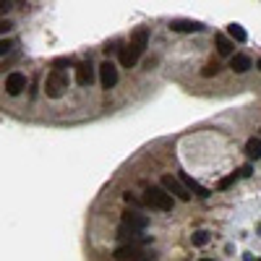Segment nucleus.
Wrapping results in <instances>:
<instances>
[{"label":"nucleus","instance_id":"f257e3e1","mask_svg":"<svg viewBox=\"0 0 261 261\" xmlns=\"http://www.w3.org/2000/svg\"><path fill=\"white\" fill-rule=\"evenodd\" d=\"M146 47H149V29H146V26H139V29L131 34V42L120 50V66H123V68L136 66V63H139V58L146 53Z\"/></svg>","mask_w":261,"mask_h":261},{"label":"nucleus","instance_id":"f03ea898","mask_svg":"<svg viewBox=\"0 0 261 261\" xmlns=\"http://www.w3.org/2000/svg\"><path fill=\"white\" fill-rule=\"evenodd\" d=\"M66 89H68V73H66V68L55 66L47 76V81H44V94L50 99H58V97L66 94Z\"/></svg>","mask_w":261,"mask_h":261},{"label":"nucleus","instance_id":"7ed1b4c3","mask_svg":"<svg viewBox=\"0 0 261 261\" xmlns=\"http://www.w3.org/2000/svg\"><path fill=\"white\" fill-rule=\"evenodd\" d=\"M144 201L151 209H160V212H173V196L167 193L162 186H149L144 191Z\"/></svg>","mask_w":261,"mask_h":261},{"label":"nucleus","instance_id":"20e7f679","mask_svg":"<svg viewBox=\"0 0 261 261\" xmlns=\"http://www.w3.org/2000/svg\"><path fill=\"white\" fill-rule=\"evenodd\" d=\"M115 238L123 240V245H144V243H151L149 235H141L139 230H133V227H128V225H123V222H120V227H118V235H115Z\"/></svg>","mask_w":261,"mask_h":261},{"label":"nucleus","instance_id":"39448f33","mask_svg":"<svg viewBox=\"0 0 261 261\" xmlns=\"http://www.w3.org/2000/svg\"><path fill=\"white\" fill-rule=\"evenodd\" d=\"M160 186L167 191V193H175L178 198H180V201H191V191L186 188V186H183V183L178 180V178H173V175H162V180H160Z\"/></svg>","mask_w":261,"mask_h":261},{"label":"nucleus","instance_id":"423d86ee","mask_svg":"<svg viewBox=\"0 0 261 261\" xmlns=\"http://www.w3.org/2000/svg\"><path fill=\"white\" fill-rule=\"evenodd\" d=\"M113 258L115 261H149L141 245H120V248H115Z\"/></svg>","mask_w":261,"mask_h":261},{"label":"nucleus","instance_id":"0eeeda50","mask_svg":"<svg viewBox=\"0 0 261 261\" xmlns=\"http://www.w3.org/2000/svg\"><path fill=\"white\" fill-rule=\"evenodd\" d=\"M99 84H102V89H113L118 84V68L113 60H105L99 66Z\"/></svg>","mask_w":261,"mask_h":261},{"label":"nucleus","instance_id":"6e6552de","mask_svg":"<svg viewBox=\"0 0 261 261\" xmlns=\"http://www.w3.org/2000/svg\"><path fill=\"white\" fill-rule=\"evenodd\" d=\"M120 222L133 227V230H139V233H144L146 225H149V217H146V214H141V212H136V209H128V212H123V220Z\"/></svg>","mask_w":261,"mask_h":261},{"label":"nucleus","instance_id":"1a4fd4ad","mask_svg":"<svg viewBox=\"0 0 261 261\" xmlns=\"http://www.w3.org/2000/svg\"><path fill=\"white\" fill-rule=\"evenodd\" d=\"M94 66H91V60H84V63L76 66V84L79 86H91L94 84Z\"/></svg>","mask_w":261,"mask_h":261},{"label":"nucleus","instance_id":"9d476101","mask_svg":"<svg viewBox=\"0 0 261 261\" xmlns=\"http://www.w3.org/2000/svg\"><path fill=\"white\" fill-rule=\"evenodd\" d=\"M24 89H26V76H24V73L13 71V73H8V76H6V91H8L11 97L21 94Z\"/></svg>","mask_w":261,"mask_h":261},{"label":"nucleus","instance_id":"9b49d317","mask_svg":"<svg viewBox=\"0 0 261 261\" xmlns=\"http://www.w3.org/2000/svg\"><path fill=\"white\" fill-rule=\"evenodd\" d=\"M170 29H173V32H201V29H204V24L201 21H191V19H173L170 21Z\"/></svg>","mask_w":261,"mask_h":261},{"label":"nucleus","instance_id":"f8f14e48","mask_svg":"<svg viewBox=\"0 0 261 261\" xmlns=\"http://www.w3.org/2000/svg\"><path fill=\"white\" fill-rule=\"evenodd\" d=\"M214 44H217V53H220L222 58H233L235 44L230 42V37H225V34H217V37H214Z\"/></svg>","mask_w":261,"mask_h":261},{"label":"nucleus","instance_id":"ddd939ff","mask_svg":"<svg viewBox=\"0 0 261 261\" xmlns=\"http://www.w3.org/2000/svg\"><path fill=\"white\" fill-rule=\"evenodd\" d=\"M251 66H253V63H251L248 55H233V58H230V68H233L235 73H245Z\"/></svg>","mask_w":261,"mask_h":261},{"label":"nucleus","instance_id":"4468645a","mask_svg":"<svg viewBox=\"0 0 261 261\" xmlns=\"http://www.w3.org/2000/svg\"><path fill=\"white\" fill-rule=\"evenodd\" d=\"M183 178V183H186V188L191 191V193H196V196H201V198H206L209 196V191L204 188V186H198V183L193 180V178H188V175H180Z\"/></svg>","mask_w":261,"mask_h":261},{"label":"nucleus","instance_id":"2eb2a0df","mask_svg":"<svg viewBox=\"0 0 261 261\" xmlns=\"http://www.w3.org/2000/svg\"><path fill=\"white\" fill-rule=\"evenodd\" d=\"M245 154L251 160H258L261 157V139H248L245 141Z\"/></svg>","mask_w":261,"mask_h":261},{"label":"nucleus","instance_id":"dca6fc26","mask_svg":"<svg viewBox=\"0 0 261 261\" xmlns=\"http://www.w3.org/2000/svg\"><path fill=\"white\" fill-rule=\"evenodd\" d=\"M227 34L233 37L235 42H245V39H248V34H245V29H243L240 24H230V26H227Z\"/></svg>","mask_w":261,"mask_h":261},{"label":"nucleus","instance_id":"f3484780","mask_svg":"<svg viewBox=\"0 0 261 261\" xmlns=\"http://www.w3.org/2000/svg\"><path fill=\"white\" fill-rule=\"evenodd\" d=\"M217 73H220V63H217V60H212V63H206V66L201 68L204 79H212V76H217Z\"/></svg>","mask_w":261,"mask_h":261},{"label":"nucleus","instance_id":"a211bd4d","mask_svg":"<svg viewBox=\"0 0 261 261\" xmlns=\"http://www.w3.org/2000/svg\"><path fill=\"white\" fill-rule=\"evenodd\" d=\"M212 238H209V233L206 230H198V233H193V245H206Z\"/></svg>","mask_w":261,"mask_h":261},{"label":"nucleus","instance_id":"6ab92c4d","mask_svg":"<svg viewBox=\"0 0 261 261\" xmlns=\"http://www.w3.org/2000/svg\"><path fill=\"white\" fill-rule=\"evenodd\" d=\"M235 178H238V173H233V175H227V178H222L220 180V188H230L235 183Z\"/></svg>","mask_w":261,"mask_h":261},{"label":"nucleus","instance_id":"aec40b11","mask_svg":"<svg viewBox=\"0 0 261 261\" xmlns=\"http://www.w3.org/2000/svg\"><path fill=\"white\" fill-rule=\"evenodd\" d=\"M238 173H240L243 178H248V175L253 173V167H251V165H243V167H240V170H238Z\"/></svg>","mask_w":261,"mask_h":261},{"label":"nucleus","instance_id":"412c9836","mask_svg":"<svg viewBox=\"0 0 261 261\" xmlns=\"http://www.w3.org/2000/svg\"><path fill=\"white\" fill-rule=\"evenodd\" d=\"M8 50H11V42H6V39H3V42H0V53H3V55H6Z\"/></svg>","mask_w":261,"mask_h":261},{"label":"nucleus","instance_id":"4be33fe9","mask_svg":"<svg viewBox=\"0 0 261 261\" xmlns=\"http://www.w3.org/2000/svg\"><path fill=\"white\" fill-rule=\"evenodd\" d=\"M0 29H3V34H6V32H11V29H13V24H11V21H3V24H0Z\"/></svg>","mask_w":261,"mask_h":261},{"label":"nucleus","instance_id":"5701e85b","mask_svg":"<svg viewBox=\"0 0 261 261\" xmlns=\"http://www.w3.org/2000/svg\"><path fill=\"white\" fill-rule=\"evenodd\" d=\"M198 261H214V258H198Z\"/></svg>","mask_w":261,"mask_h":261},{"label":"nucleus","instance_id":"b1692460","mask_svg":"<svg viewBox=\"0 0 261 261\" xmlns=\"http://www.w3.org/2000/svg\"><path fill=\"white\" fill-rule=\"evenodd\" d=\"M256 230H258V235H261V225H258V227H256Z\"/></svg>","mask_w":261,"mask_h":261},{"label":"nucleus","instance_id":"393cba45","mask_svg":"<svg viewBox=\"0 0 261 261\" xmlns=\"http://www.w3.org/2000/svg\"><path fill=\"white\" fill-rule=\"evenodd\" d=\"M256 66H258V71H261V60H258V63H256Z\"/></svg>","mask_w":261,"mask_h":261},{"label":"nucleus","instance_id":"a878e982","mask_svg":"<svg viewBox=\"0 0 261 261\" xmlns=\"http://www.w3.org/2000/svg\"><path fill=\"white\" fill-rule=\"evenodd\" d=\"M258 261H261V258H258Z\"/></svg>","mask_w":261,"mask_h":261}]
</instances>
